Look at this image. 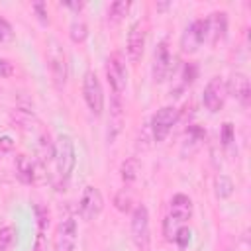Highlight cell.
<instances>
[{
	"label": "cell",
	"instance_id": "cell-1",
	"mask_svg": "<svg viewBox=\"0 0 251 251\" xmlns=\"http://www.w3.org/2000/svg\"><path fill=\"white\" fill-rule=\"evenodd\" d=\"M47 63H49V71H51V78L53 84L57 88H63L67 82V75H69V65H67V55L61 47V43L51 37L47 41Z\"/></svg>",
	"mask_w": 251,
	"mask_h": 251
},
{
	"label": "cell",
	"instance_id": "cell-2",
	"mask_svg": "<svg viewBox=\"0 0 251 251\" xmlns=\"http://www.w3.org/2000/svg\"><path fill=\"white\" fill-rule=\"evenodd\" d=\"M55 163H57V173L63 180H67L75 169L76 163V153H75V143L69 135H59L55 143Z\"/></svg>",
	"mask_w": 251,
	"mask_h": 251
},
{
	"label": "cell",
	"instance_id": "cell-3",
	"mask_svg": "<svg viewBox=\"0 0 251 251\" xmlns=\"http://www.w3.org/2000/svg\"><path fill=\"white\" fill-rule=\"evenodd\" d=\"M131 239L139 251H149V212L143 204H137L131 214Z\"/></svg>",
	"mask_w": 251,
	"mask_h": 251
},
{
	"label": "cell",
	"instance_id": "cell-4",
	"mask_svg": "<svg viewBox=\"0 0 251 251\" xmlns=\"http://www.w3.org/2000/svg\"><path fill=\"white\" fill-rule=\"evenodd\" d=\"M82 92H84V100H86V106L90 108V112L94 116H100L104 110V92H102V84H100L96 73L88 71L84 75Z\"/></svg>",
	"mask_w": 251,
	"mask_h": 251
},
{
	"label": "cell",
	"instance_id": "cell-5",
	"mask_svg": "<svg viewBox=\"0 0 251 251\" xmlns=\"http://www.w3.org/2000/svg\"><path fill=\"white\" fill-rule=\"evenodd\" d=\"M104 208V198H102V192L96 188V186H86L82 190V196H80V202H78V214L82 220L90 222L94 220Z\"/></svg>",
	"mask_w": 251,
	"mask_h": 251
},
{
	"label": "cell",
	"instance_id": "cell-6",
	"mask_svg": "<svg viewBox=\"0 0 251 251\" xmlns=\"http://www.w3.org/2000/svg\"><path fill=\"white\" fill-rule=\"evenodd\" d=\"M76 222L67 216L61 220V224L57 226V231H55V239H53V247L55 251H75L76 247Z\"/></svg>",
	"mask_w": 251,
	"mask_h": 251
},
{
	"label": "cell",
	"instance_id": "cell-7",
	"mask_svg": "<svg viewBox=\"0 0 251 251\" xmlns=\"http://www.w3.org/2000/svg\"><path fill=\"white\" fill-rule=\"evenodd\" d=\"M178 120V112L173 106H165L161 110H157V114L151 120V131L155 141H165V137L169 135V131L173 129V126Z\"/></svg>",
	"mask_w": 251,
	"mask_h": 251
},
{
	"label": "cell",
	"instance_id": "cell-8",
	"mask_svg": "<svg viewBox=\"0 0 251 251\" xmlns=\"http://www.w3.org/2000/svg\"><path fill=\"white\" fill-rule=\"evenodd\" d=\"M106 75H108V82L114 88L116 94H120L126 88V80H127V73H126V63H124V55L120 51H114L106 63Z\"/></svg>",
	"mask_w": 251,
	"mask_h": 251
},
{
	"label": "cell",
	"instance_id": "cell-9",
	"mask_svg": "<svg viewBox=\"0 0 251 251\" xmlns=\"http://www.w3.org/2000/svg\"><path fill=\"white\" fill-rule=\"evenodd\" d=\"M226 96H227L226 82L220 76H214V78H210V82L204 88V106L210 112H220L226 102Z\"/></svg>",
	"mask_w": 251,
	"mask_h": 251
},
{
	"label": "cell",
	"instance_id": "cell-10",
	"mask_svg": "<svg viewBox=\"0 0 251 251\" xmlns=\"http://www.w3.org/2000/svg\"><path fill=\"white\" fill-rule=\"evenodd\" d=\"M145 24L139 20L135 22L131 27H129V33H127V59L131 63H137L143 55V47H145Z\"/></svg>",
	"mask_w": 251,
	"mask_h": 251
},
{
	"label": "cell",
	"instance_id": "cell-11",
	"mask_svg": "<svg viewBox=\"0 0 251 251\" xmlns=\"http://www.w3.org/2000/svg\"><path fill=\"white\" fill-rule=\"evenodd\" d=\"M175 69V59L169 55L167 43H159L155 49V61H153V76L157 82L165 80V76Z\"/></svg>",
	"mask_w": 251,
	"mask_h": 251
},
{
	"label": "cell",
	"instance_id": "cell-12",
	"mask_svg": "<svg viewBox=\"0 0 251 251\" xmlns=\"http://www.w3.org/2000/svg\"><path fill=\"white\" fill-rule=\"evenodd\" d=\"M226 88H227V92H229L231 96H235L245 108L249 106V102H251V88H249V78H247L243 73L231 75L229 84H227Z\"/></svg>",
	"mask_w": 251,
	"mask_h": 251
},
{
	"label": "cell",
	"instance_id": "cell-13",
	"mask_svg": "<svg viewBox=\"0 0 251 251\" xmlns=\"http://www.w3.org/2000/svg\"><path fill=\"white\" fill-rule=\"evenodd\" d=\"M206 22H208V39L212 45H216L220 39H224V35L227 31L226 12H214L210 18H206Z\"/></svg>",
	"mask_w": 251,
	"mask_h": 251
},
{
	"label": "cell",
	"instance_id": "cell-14",
	"mask_svg": "<svg viewBox=\"0 0 251 251\" xmlns=\"http://www.w3.org/2000/svg\"><path fill=\"white\" fill-rule=\"evenodd\" d=\"M171 216L178 222H186L192 216V200L186 194H176L171 200Z\"/></svg>",
	"mask_w": 251,
	"mask_h": 251
},
{
	"label": "cell",
	"instance_id": "cell-15",
	"mask_svg": "<svg viewBox=\"0 0 251 251\" xmlns=\"http://www.w3.org/2000/svg\"><path fill=\"white\" fill-rule=\"evenodd\" d=\"M16 176L24 184H31L33 182V178H35L33 163H31V159L27 155H18L16 157Z\"/></svg>",
	"mask_w": 251,
	"mask_h": 251
},
{
	"label": "cell",
	"instance_id": "cell-16",
	"mask_svg": "<svg viewBox=\"0 0 251 251\" xmlns=\"http://www.w3.org/2000/svg\"><path fill=\"white\" fill-rule=\"evenodd\" d=\"M37 214V239H35V251H45V231L49 226V216L43 206H35Z\"/></svg>",
	"mask_w": 251,
	"mask_h": 251
},
{
	"label": "cell",
	"instance_id": "cell-17",
	"mask_svg": "<svg viewBox=\"0 0 251 251\" xmlns=\"http://www.w3.org/2000/svg\"><path fill=\"white\" fill-rule=\"evenodd\" d=\"M233 180L229 178V176H226V175H218L216 178H214V192H216V196L218 198H229L231 194H233Z\"/></svg>",
	"mask_w": 251,
	"mask_h": 251
},
{
	"label": "cell",
	"instance_id": "cell-18",
	"mask_svg": "<svg viewBox=\"0 0 251 251\" xmlns=\"http://www.w3.org/2000/svg\"><path fill=\"white\" fill-rule=\"evenodd\" d=\"M37 157H39L41 163H45L51 157H55V147H53V143L49 139V133H41L39 143H37Z\"/></svg>",
	"mask_w": 251,
	"mask_h": 251
},
{
	"label": "cell",
	"instance_id": "cell-19",
	"mask_svg": "<svg viewBox=\"0 0 251 251\" xmlns=\"http://www.w3.org/2000/svg\"><path fill=\"white\" fill-rule=\"evenodd\" d=\"M120 173H122V180H124V182H133V180L137 178V173H139V161H137L135 157L126 159V161L122 163Z\"/></svg>",
	"mask_w": 251,
	"mask_h": 251
},
{
	"label": "cell",
	"instance_id": "cell-20",
	"mask_svg": "<svg viewBox=\"0 0 251 251\" xmlns=\"http://www.w3.org/2000/svg\"><path fill=\"white\" fill-rule=\"evenodd\" d=\"M129 6H131V2H129V0H118V2H114V4L110 6V12H108L110 22H112V24H118V22L127 14Z\"/></svg>",
	"mask_w": 251,
	"mask_h": 251
},
{
	"label": "cell",
	"instance_id": "cell-21",
	"mask_svg": "<svg viewBox=\"0 0 251 251\" xmlns=\"http://www.w3.org/2000/svg\"><path fill=\"white\" fill-rule=\"evenodd\" d=\"M131 204H133V196H131V192H129V188H122V190H118V194H116V198H114V206L120 210V212H129L131 210Z\"/></svg>",
	"mask_w": 251,
	"mask_h": 251
},
{
	"label": "cell",
	"instance_id": "cell-22",
	"mask_svg": "<svg viewBox=\"0 0 251 251\" xmlns=\"http://www.w3.org/2000/svg\"><path fill=\"white\" fill-rule=\"evenodd\" d=\"M69 35H71V39H73L75 43H82V41L86 39V35H88V27H86V24H84V22H73V24H71V31H69Z\"/></svg>",
	"mask_w": 251,
	"mask_h": 251
},
{
	"label": "cell",
	"instance_id": "cell-23",
	"mask_svg": "<svg viewBox=\"0 0 251 251\" xmlns=\"http://www.w3.org/2000/svg\"><path fill=\"white\" fill-rule=\"evenodd\" d=\"M180 224H182V222H178V220L173 218L171 214L163 220V235H165L167 241H173V237H175V233H176V229H178Z\"/></svg>",
	"mask_w": 251,
	"mask_h": 251
},
{
	"label": "cell",
	"instance_id": "cell-24",
	"mask_svg": "<svg viewBox=\"0 0 251 251\" xmlns=\"http://www.w3.org/2000/svg\"><path fill=\"white\" fill-rule=\"evenodd\" d=\"M14 241V227L12 226H4L0 227V251H6Z\"/></svg>",
	"mask_w": 251,
	"mask_h": 251
},
{
	"label": "cell",
	"instance_id": "cell-25",
	"mask_svg": "<svg viewBox=\"0 0 251 251\" xmlns=\"http://www.w3.org/2000/svg\"><path fill=\"white\" fill-rule=\"evenodd\" d=\"M190 235H192V231H190L188 227H178L176 233H175V237H173V241H175L178 247H186L188 241H190Z\"/></svg>",
	"mask_w": 251,
	"mask_h": 251
},
{
	"label": "cell",
	"instance_id": "cell-26",
	"mask_svg": "<svg viewBox=\"0 0 251 251\" xmlns=\"http://www.w3.org/2000/svg\"><path fill=\"white\" fill-rule=\"evenodd\" d=\"M233 143V126L229 122H226L222 126V145L224 147H229Z\"/></svg>",
	"mask_w": 251,
	"mask_h": 251
},
{
	"label": "cell",
	"instance_id": "cell-27",
	"mask_svg": "<svg viewBox=\"0 0 251 251\" xmlns=\"http://www.w3.org/2000/svg\"><path fill=\"white\" fill-rule=\"evenodd\" d=\"M14 37V31H12V25L8 24V20L0 18V43L4 41H10Z\"/></svg>",
	"mask_w": 251,
	"mask_h": 251
},
{
	"label": "cell",
	"instance_id": "cell-28",
	"mask_svg": "<svg viewBox=\"0 0 251 251\" xmlns=\"http://www.w3.org/2000/svg\"><path fill=\"white\" fill-rule=\"evenodd\" d=\"M14 75V65L8 59H0V76H12Z\"/></svg>",
	"mask_w": 251,
	"mask_h": 251
},
{
	"label": "cell",
	"instance_id": "cell-29",
	"mask_svg": "<svg viewBox=\"0 0 251 251\" xmlns=\"http://www.w3.org/2000/svg\"><path fill=\"white\" fill-rule=\"evenodd\" d=\"M182 78H184V84H190V82L196 78V67H194L192 63H188V65L184 67V75H182Z\"/></svg>",
	"mask_w": 251,
	"mask_h": 251
},
{
	"label": "cell",
	"instance_id": "cell-30",
	"mask_svg": "<svg viewBox=\"0 0 251 251\" xmlns=\"http://www.w3.org/2000/svg\"><path fill=\"white\" fill-rule=\"evenodd\" d=\"M14 149V139L10 135L0 137V153H10Z\"/></svg>",
	"mask_w": 251,
	"mask_h": 251
},
{
	"label": "cell",
	"instance_id": "cell-31",
	"mask_svg": "<svg viewBox=\"0 0 251 251\" xmlns=\"http://www.w3.org/2000/svg\"><path fill=\"white\" fill-rule=\"evenodd\" d=\"M33 10L37 12L39 20H41L43 24H47V10H45V4H43V2H33Z\"/></svg>",
	"mask_w": 251,
	"mask_h": 251
},
{
	"label": "cell",
	"instance_id": "cell-32",
	"mask_svg": "<svg viewBox=\"0 0 251 251\" xmlns=\"http://www.w3.org/2000/svg\"><path fill=\"white\" fill-rule=\"evenodd\" d=\"M65 6L71 8V10H75V12H80L84 8V2H65Z\"/></svg>",
	"mask_w": 251,
	"mask_h": 251
},
{
	"label": "cell",
	"instance_id": "cell-33",
	"mask_svg": "<svg viewBox=\"0 0 251 251\" xmlns=\"http://www.w3.org/2000/svg\"><path fill=\"white\" fill-rule=\"evenodd\" d=\"M169 8V2H163V4H157V10H165Z\"/></svg>",
	"mask_w": 251,
	"mask_h": 251
},
{
	"label": "cell",
	"instance_id": "cell-34",
	"mask_svg": "<svg viewBox=\"0 0 251 251\" xmlns=\"http://www.w3.org/2000/svg\"><path fill=\"white\" fill-rule=\"evenodd\" d=\"M0 155H2V153H0Z\"/></svg>",
	"mask_w": 251,
	"mask_h": 251
}]
</instances>
